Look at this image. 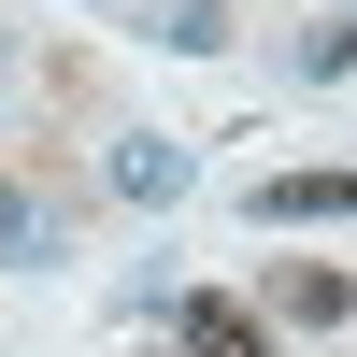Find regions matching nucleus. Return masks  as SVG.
<instances>
[{"label": "nucleus", "instance_id": "f257e3e1", "mask_svg": "<svg viewBox=\"0 0 357 357\" xmlns=\"http://www.w3.org/2000/svg\"><path fill=\"white\" fill-rule=\"evenodd\" d=\"M272 314H286V329H343V314H357V286L329 272V257H272Z\"/></svg>", "mask_w": 357, "mask_h": 357}, {"label": "nucleus", "instance_id": "f03ea898", "mask_svg": "<svg viewBox=\"0 0 357 357\" xmlns=\"http://www.w3.org/2000/svg\"><path fill=\"white\" fill-rule=\"evenodd\" d=\"M329 215H357V172H272L257 186V229H329Z\"/></svg>", "mask_w": 357, "mask_h": 357}, {"label": "nucleus", "instance_id": "7ed1b4c3", "mask_svg": "<svg viewBox=\"0 0 357 357\" xmlns=\"http://www.w3.org/2000/svg\"><path fill=\"white\" fill-rule=\"evenodd\" d=\"M172 357H272V329L243 301H172Z\"/></svg>", "mask_w": 357, "mask_h": 357}, {"label": "nucleus", "instance_id": "20e7f679", "mask_svg": "<svg viewBox=\"0 0 357 357\" xmlns=\"http://www.w3.org/2000/svg\"><path fill=\"white\" fill-rule=\"evenodd\" d=\"M43 257H57V200L0 172V272H43Z\"/></svg>", "mask_w": 357, "mask_h": 357}, {"label": "nucleus", "instance_id": "39448f33", "mask_svg": "<svg viewBox=\"0 0 357 357\" xmlns=\"http://www.w3.org/2000/svg\"><path fill=\"white\" fill-rule=\"evenodd\" d=\"M114 200H186V143H114Z\"/></svg>", "mask_w": 357, "mask_h": 357}]
</instances>
